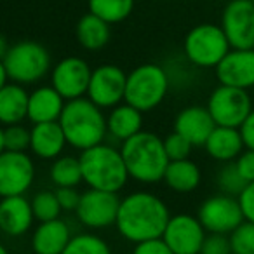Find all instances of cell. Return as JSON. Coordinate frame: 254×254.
Masks as SVG:
<instances>
[{
	"instance_id": "836d02e7",
	"label": "cell",
	"mask_w": 254,
	"mask_h": 254,
	"mask_svg": "<svg viewBox=\"0 0 254 254\" xmlns=\"http://www.w3.org/2000/svg\"><path fill=\"white\" fill-rule=\"evenodd\" d=\"M164 148H166L169 160H183V159H190V153L195 146L185 136H181L180 132L174 131L164 139Z\"/></svg>"
},
{
	"instance_id": "4316f807",
	"label": "cell",
	"mask_w": 254,
	"mask_h": 254,
	"mask_svg": "<svg viewBox=\"0 0 254 254\" xmlns=\"http://www.w3.org/2000/svg\"><path fill=\"white\" fill-rule=\"evenodd\" d=\"M87 7L91 14L110 25H115L131 16L134 0H87Z\"/></svg>"
},
{
	"instance_id": "f1b7e54d",
	"label": "cell",
	"mask_w": 254,
	"mask_h": 254,
	"mask_svg": "<svg viewBox=\"0 0 254 254\" xmlns=\"http://www.w3.org/2000/svg\"><path fill=\"white\" fill-rule=\"evenodd\" d=\"M63 254H112V249L94 233H78L70 239Z\"/></svg>"
},
{
	"instance_id": "7c38bea8",
	"label": "cell",
	"mask_w": 254,
	"mask_h": 254,
	"mask_svg": "<svg viewBox=\"0 0 254 254\" xmlns=\"http://www.w3.org/2000/svg\"><path fill=\"white\" fill-rule=\"evenodd\" d=\"M232 49H254V4L230 0L221 14V25Z\"/></svg>"
},
{
	"instance_id": "9a60e30c",
	"label": "cell",
	"mask_w": 254,
	"mask_h": 254,
	"mask_svg": "<svg viewBox=\"0 0 254 254\" xmlns=\"http://www.w3.org/2000/svg\"><path fill=\"white\" fill-rule=\"evenodd\" d=\"M205 235L207 232L198 218L183 212L171 216L162 239L174 254H200Z\"/></svg>"
},
{
	"instance_id": "8fae6325",
	"label": "cell",
	"mask_w": 254,
	"mask_h": 254,
	"mask_svg": "<svg viewBox=\"0 0 254 254\" xmlns=\"http://www.w3.org/2000/svg\"><path fill=\"white\" fill-rule=\"evenodd\" d=\"M35 180V164L26 152L0 153V197L25 195Z\"/></svg>"
},
{
	"instance_id": "9c48e42d",
	"label": "cell",
	"mask_w": 254,
	"mask_h": 254,
	"mask_svg": "<svg viewBox=\"0 0 254 254\" xmlns=\"http://www.w3.org/2000/svg\"><path fill=\"white\" fill-rule=\"evenodd\" d=\"M198 221L207 233L230 235L244 221L239 198L226 193H218L205 198L197 212Z\"/></svg>"
},
{
	"instance_id": "30bf717a",
	"label": "cell",
	"mask_w": 254,
	"mask_h": 254,
	"mask_svg": "<svg viewBox=\"0 0 254 254\" xmlns=\"http://www.w3.org/2000/svg\"><path fill=\"white\" fill-rule=\"evenodd\" d=\"M119 207L120 198L115 191L89 188L80 195V202L75 209V214L78 221L87 228L103 230L115 225Z\"/></svg>"
},
{
	"instance_id": "f6af8a7d",
	"label": "cell",
	"mask_w": 254,
	"mask_h": 254,
	"mask_svg": "<svg viewBox=\"0 0 254 254\" xmlns=\"http://www.w3.org/2000/svg\"><path fill=\"white\" fill-rule=\"evenodd\" d=\"M251 2H253V4H254V0H251Z\"/></svg>"
},
{
	"instance_id": "f546056e",
	"label": "cell",
	"mask_w": 254,
	"mask_h": 254,
	"mask_svg": "<svg viewBox=\"0 0 254 254\" xmlns=\"http://www.w3.org/2000/svg\"><path fill=\"white\" fill-rule=\"evenodd\" d=\"M30 202H32L33 216H35V219L39 223L60 218L61 211H63L60 205V200L56 197V191L51 190L39 191V193L33 195V198Z\"/></svg>"
},
{
	"instance_id": "e0dca14e",
	"label": "cell",
	"mask_w": 254,
	"mask_h": 254,
	"mask_svg": "<svg viewBox=\"0 0 254 254\" xmlns=\"http://www.w3.org/2000/svg\"><path fill=\"white\" fill-rule=\"evenodd\" d=\"M214 127L216 124L207 106H187L178 113L174 120V131L185 136L193 146H204Z\"/></svg>"
},
{
	"instance_id": "ba28073f",
	"label": "cell",
	"mask_w": 254,
	"mask_h": 254,
	"mask_svg": "<svg viewBox=\"0 0 254 254\" xmlns=\"http://www.w3.org/2000/svg\"><path fill=\"white\" fill-rule=\"evenodd\" d=\"M207 110L216 126L240 129L244 120L253 112V99L246 89L219 84L209 96Z\"/></svg>"
},
{
	"instance_id": "83f0119b",
	"label": "cell",
	"mask_w": 254,
	"mask_h": 254,
	"mask_svg": "<svg viewBox=\"0 0 254 254\" xmlns=\"http://www.w3.org/2000/svg\"><path fill=\"white\" fill-rule=\"evenodd\" d=\"M51 181L58 188L78 187L82 183V167L78 157H58L49 171Z\"/></svg>"
},
{
	"instance_id": "7402d4cb",
	"label": "cell",
	"mask_w": 254,
	"mask_h": 254,
	"mask_svg": "<svg viewBox=\"0 0 254 254\" xmlns=\"http://www.w3.org/2000/svg\"><path fill=\"white\" fill-rule=\"evenodd\" d=\"M64 108V98L53 87L42 85L28 96V119L33 124L56 122Z\"/></svg>"
},
{
	"instance_id": "e575fe53",
	"label": "cell",
	"mask_w": 254,
	"mask_h": 254,
	"mask_svg": "<svg viewBox=\"0 0 254 254\" xmlns=\"http://www.w3.org/2000/svg\"><path fill=\"white\" fill-rule=\"evenodd\" d=\"M200 254H232L230 237L225 233H207Z\"/></svg>"
},
{
	"instance_id": "4dcf8cb0",
	"label": "cell",
	"mask_w": 254,
	"mask_h": 254,
	"mask_svg": "<svg viewBox=\"0 0 254 254\" xmlns=\"http://www.w3.org/2000/svg\"><path fill=\"white\" fill-rule=\"evenodd\" d=\"M216 183H218V188L221 190V193L232 195V197H239L244 188L247 187V181L240 176L235 162H226L219 169Z\"/></svg>"
},
{
	"instance_id": "8992f818",
	"label": "cell",
	"mask_w": 254,
	"mask_h": 254,
	"mask_svg": "<svg viewBox=\"0 0 254 254\" xmlns=\"http://www.w3.org/2000/svg\"><path fill=\"white\" fill-rule=\"evenodd\" d=\"M9 80L21 85L37 84L51 71V54L35 40H21L9 47L2 60Z\"/></svg>"
},
{
	"instance_id": "3957f363",
	"label": "cell",
	"mask_w": 254,
	"mask_h": 254,
	"mask_svg": "<svg viewBox=\"0 0 254 254\" xmlns=\"http://www.w3.org/2000/svg\"><path fill=\"white\" fill-rule=\"evenodd\" d=\"M101 110L89 98H77L64 103L58 122L66 136L68 145L82 152L103 143L108 129L106 117Z\"/></svg>"
},
{
	"instance_id": "484cf974",
	"label": "cell",
	"mask_w": 254,
	"mask_h": 254,
	"mask_svg": "<svg viewBox=\"0 0 254 254\" xmlns=\"http://www.w3.org/2000/svg\"><path fill=\"white\" fill-rule=\"evenodd\" d=\"M110 23L103 21L101 18L91 14H84L77 23L75 28V35L77 40L84 49L87 51H101L103 47H106V44L110 42L112 37V28Z\"/></svg>"
},
{
	"instance_id": "2e32d148",
	"label": "cell",
	"mask_w": 254,
	"mask_h": 254,
	"mask_svg": "<svg viewBox=\"0 0 254 254\" xmlns=\"http://www.w3.org/2000/svg\"><path fill=\"white\" fill-rule=\"evenodd\" d=\"M214 70L221 85L249 91L254 87V49H230Z\"/></svg>"
},
{
	"instance_id": "4fadbf2b",
	"label": "cell",
	"mask_w": 254,
	"mask_h": 254,
	"mask_svg": "<svg viewBox=\"0 0 254 254\" xmlns=\"http://www.w3.org/2000/svg\"><path fill=\"white\" fill-rule=\"evenodd\" d=\"M127 73L117 64H101L91 73L87 98L99 108H113L120 105L126 96Z\"/></svg>"
},
{
	"instance_id": "bcb514c9",
	"label": "cell",
	"mask_w": 254,
	"mask_h": 254,
	"mask_svg": "<svg viewBox=\"0 0 254 254\" xmlns=\"http://www.w3.org/2000/svg\"><path fill=\"white\" fill-rule=\"evenodd\" d=\"M232 254H233V253H232Z\"/></svg>"
},
{
	"instance_id": "6da1fadb",
	"label": "cell",
	"mask_w": 254,
	"mask_h": 254,
	"mask_svg": "<svg viewBox=\"0 0 254 254\" xmlns=\"http://www.w3.org/2000/svg\"><path fill=\"white\" fill-rule=\"evenodd\" d=\"M171 219L166 202L150 191H134L120 198L115 226L129 242H145L164 235Z\"/></svg>"
},
{
	"instance_id": "d4e9b609",
	"label": "cell",
	"mask_w": 254,
	"mask_h": 254,
	"mask_svg": "<svg viewBox=\"0 0 254 254\" xmlns=\"http://www.w3.org/2000/svg\"><path fill=\"white\" fill-rule=\"evenodd\" d=\"M164 181L173 191L190 193V191L197 190L202 181L200 167L190 159L169 160V166L164 174Z\"/></svg>"
},
{
	"instance_id": "8d00e7d4",
	"label": "cell",
	"mask_w": 254,
	"mask_h": 254,
	"mask_svg": "<svg viewBox=\"0 0 254 254\" xmlns=\"http://www.w3.org/2000/svg\"><path fill=\"white\" fill-rule=\"evenodd\" d=\"M233 162H235L240 176H242L247 183L254 181V150L246 148Z\"/></svg>"
},
{
	"instance_id": "d590c367",
	"label": "cell",
	"mask_w": 254,
	"mask_h": 254,
	"mask_svg": "<svg viewBox=\"0 0 254 254\" xmlns=\"http://www.w3.org/2000/svg\"><path fill=\"white\" fill-rule=\"evenodd\" d=\"M132 254H174L171 247L166 244L162 237L159 239H150L145 242H138L132 251Z\"/></svg>"
},
{
	"instance_id": "603a6c76",
	"label": "cell",
	"mask_w": 254,
	"mask_h": 254,
	"mask_svg": "<svg viewBox=\"0 0 254 254\" xmlns=\"http://www.w3.org/2000/svg\"><path fill=\"white\" fill-rule=\"evenodd\" d=\"M28 96L16 82H7L0 89V126H14L28 119Z\"/></svg>"
},
{
	"instance_id": "f35d334b",
	"label": "cell",
	"mask_w": 254,
	"mask_h": 254,
	"mask_svg": "<svg viewBox=\"0 0 254 254\" xmlns=\"http://www.w3.org/2000/svg\"><path fill=\"white\" fill-rule=\"evenodd\" d=\"M239 204L242 209L244 219L254 223V181L247 183V187L242 190V193L239 195Z\"/></svg>"
},
{
	"instance_id": "7a4b0ae2",
	"label": "cell",
	"mask_w": 254,
	"mask_h": 254,
	"mask_svg": "<svg viewBox=\"0 0 254 254\" xmlns=\"http://www.w3.org/2000/svg\"><path fill=\"white\" fill-rule=\"evenodd\" d=\"M129 178L139 183H157L164 180L169 166V157L164 148V139L150 131H139L120 146Z\"/></svg>"
},
{
	"instance_id": "5b68a950",
	"label": "cell",
	"mask_w": 254,
	"mask_h": 254,
	"mask_svg": "<svg viewBox=\"0 0 254 254\" xmlns=\"http://www.w3.org/2000/svg\"><path fill=\"white\" fill-rule=\"evenodd\" d=\"M169 85V75L164 66L157 63L139 64L131 73H127L124 101L143 113L150 112L164 101Z\"/></svg>"
},
{
	"instance_id": "277c9868",
	"label": "cell",
	"mask_w": 254,
	"mask_h": 254,
	"mask_svg": "<svg viewBox=\"0 0 254 254\" xmlns=\"http://www.w3.org/2000/svg\"><path fill=\"white\" fill-rule=\"evenodd\" d=\"M78 160L82 167V180L89 188L119 193L129 180L122 153L112 145L99 143L82 150Z\"/></svg>"
},
{
	"instance_id": "60d3db41",
	"label": "cell",
	"mask_w": 254,
	"mask_h": 254,
	"mask_svg": "<svg viewBox=\"0 0 254 254\" xmlns=\"http://www.w3.org/2000/svg\"><path fill=\"white\" fill-rule=\"evenodd\" d=\"M9 42H7V39H5L2 33H0V61L4 60V56L7 54V51H9Z\"/></svg>"
},
{
	"instance_id": "1f68e13d",
	"label": "cell",
	"mask_w": 254,
	"mask_h": 254,
	"mask_svg": "<svg viewBox=\"0 0 254 254\" xmlns=\"http://www.w3.org/2000/svg\"><path fill=\"white\" fill-rule=\"evenodd\" d=\"M230 246L233 254H254V223L244 219L232 233Z\"/></svg>"
},
{
	"instance_id": "ffe728a7",
	"label": "cell",
	"mask_w": 254,
	"mask_h": 254,
	"mask_svg": "<svg viewBox=\"0 0 254 254\" xmlns=\"http://www.w3.org/2000/svg\"><path fill=\"white\" fill-rule=\"evenodd\" d=\"M70 239L71 232L61 218L42 221L32 235L33 254H63Z\"/></svg>"
},
{
	"instance_id": "b9f144b4",
	"label": "cell",
	"mask_w": 254,
	"mask_h": 254,
	"mask_svg": "<svg viewBox=\"0 0 254 254\" xmlns=\"http://www.w3.org/2000/svg\"><path fill=\"white\" fill-rule=\"evenodd\" d=\"M9 82V77H7V71H5V66H4V63L0 61V89L4 87L5 84Z\"/></svg>"
},
{
	"instance_id": "44dd1931",
	"label": "cell",
	"mask_w": 254,
	"mask_h": 254,
	"mask_svg": "<svg viewBox=\"0 0 254 254\" xmlns=\"http://www.w3.org/2000/svg\"><path fill=\"white\" fill-rule=\"evenodd\" d=\"M204 148L211 159L226 164V162H233L246 150V145H244L240 129H237V127L216 126L214 131L211 132V136L205 141Z\"/></svg>"
},
{
	"instance_id": "5bb4252c",
	"label": "cell",
	"mask_w": 254,
	"mask_h": 254,
	"mask_svg": "<svg viewBox=\"0 0 254 254\" xmlns=\"http://www.w3.org/2000/svg\"><path fill=\"white\" fill-rule=\"evenodd\" d=\"M91 66L78 56H68L58 61L51 73L53 87L64 98V101L84 98L91 80Z\"/></svg>"
},
{
	"instance_id": "cb8c5ba5",
	"label": "cell",
	"mask_w": 254,
	"mask_h": 254,
	"mask_svg": "<svg viewBox=\"0 0 254 254\" xmlns=\"http://www.w3.org/2000/svg\"><path fill=\"white\" fill-rule=\"evenodd\" d=\"M143 112L131 106L129 103H120L113 106L110 115L106 117V129L117 139L124 143L139 131H143Z\"/></svg>"
},
{
	"instance_id": "52a82bcc",
	"label": "cell",
	"mask_w": 254,
	"mask_h": 254,
	"mask_svg": "<svg viewBox=\"0 0 254 254\" xmlns=\"http://www.w3.org/2000/svg\"><path fill=\"white\" fill-rule=\"evenodd\" d=\"M230 49L232 47L223 28L212 23L193 26L183 42L185 58L197 68H216Z\"/></svg>"
},
{
	"instance_id": "74e56055",
	"label": "cell",
	"mask_w": 254,
	"mask_h": 254,
	"mask_svg": "<svg viewBox=\"0 0 254 254\" xmlns=\"http://www.w3.org/2000/svg\"><path fill=\"white\" fill-rule=\"evenodd\" d=\"M56 197L60 200V205L63 211H73L77 209L78 202H80V193L77 191L75 187H61L56 190Z\"/></svg>"
},
{
	"instance_id": "ab89813d",
	"label": "cell",
	"mask_w": 254,
	"mask_h": 254,
	"mask_svg": "<svg viewBox=\"0 0 254 254\" xmlns=\"http://www.w3.org/2000/svg\"><path fill=\"white\" fill-rule=\"evenodd\" d=\"M240 134H242L246 148L254 150V108L249 113V117L244 120L242 126H240Z\"/></svg>"
},
{
	"instance_id": "7bdbcfd3",
	"label": "cell",
	"mask_w": 254,
	"mask_h": 254,
	"mask_svg": "<svg viewBox=\"0 0 254 254\" xmlns=\"http://www.w3.org/2000/svg\"><path fill=\"white\" fill-rule=\"evenodd\" d=\"M5 146H4V127L0 126V153L4 152Z\"/></svg>"
},
{
	"instance_id": "d6986e66",
	"label": "cell",
	"mask_w": 254,
	"mask_h": 254,
	"mask_svg": "<svg viewBox=\"0 0 254 254\" xmlns=\"http://www.w3.org/2000/svg\"><path fill=\"white\" fill-rule=\"evenodd\" d=\"M66 145V136L58 120L56 122L33 124V127L30 129V150L39 159H58Z\"/></svg>"
},
{
	"instance_id": "ac0fdd59",
	"label": "cell",
	"mask_w": 254,
	"mask_h": 254,
	"mask_svg": "<svg viewBox=\"0 0 254 254\" xmlns=\"http://www.w3.org/2000/svg\"><path fill=\"white\" fill-rule=\"evenodd\" d=\"M35 219L32 202L26 200L25 195L4 197L0 200V232L9 237L25 235Z\"/></svg>"
},
{
	"instance_id": "ee69618b",
	"label": "cell",
	"mask_w": 254,
	"mask_h": 254,
	"mask_svg": "<svg viewBox=\"0 0 254 254\" xmlns=\"http://www.w3.org/2000/svg\"><path fill=\"white\" fill-rule=\"evenodd\" d=\"M0 254H9L7 249H5V246H2V244H0Z\"/></svg>"
},
{
	"instance_id": "d6a6232c",
	"label": "cell",
	"mask_w": 254,
	"mask_h": 254,
	"mask_svg": "<svg viewBox=\"0 0 254 254\" xmlns=\"http://www.w3.org/2000/svg\"><path fill=\"white\" fill-rule=\"evenodd\" d=\"M4 146L9 152H26L30 148V129L21 124L4 127Z\"/></svg>"
}]
</instances>
